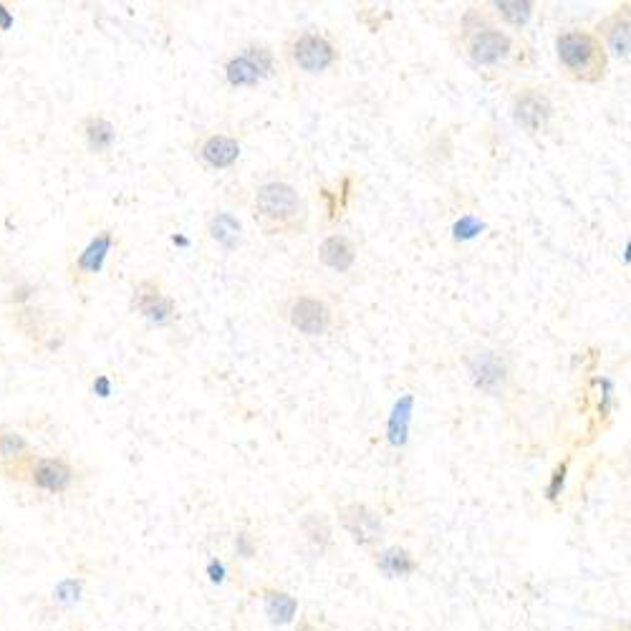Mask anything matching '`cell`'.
<instances>
[{"label":"cell","instance_id":"cell-1","mask_svg":"<svg viewBox=\"0 0 631 631\" xmlns=\"http://www.w3.org/2000/svg\"><path fill=\"white\" fill-rule=\"evenodd\" d=\"M450 43L455 54L488 81L531 69L536 61L531 43L500 26L485 3H467L462 8L452 26Z\"/></svg>","mask_w":631,"mask_h":631},{"label":"cell","instance_id":"cell-2","mask_svg":"<svg viewBox=\"0 0 631 631\" xmlns=\"http://www.w3.org/2000/svg\"><path fill=\"white\" fill-rule=\"evenodd\" d=\"M248 210L255 225L266 238L298 240L308 233L311 210L306 197L288 180H260L255 182L248 197Z\"/></svg>","mask_w":631,"mask_h":631},{"label":"cell","instance_id":"cell-3","mask_svg":"<svg viewBox=\"0 0 631 631\" xmlns=\"http://www.w3.org/2000/svg\"><path fill=\"white\" fill-rule=\"evenodd\" d=\"M558 71L568 84L596 86L609 74V56L591 28H563L553 38Z\"/></svg>","mask_w":631,"mask_h":631},{"label":"cell","instance_id":"cell-4","mask_svg":"<svg viewBox=\"0 0 631 631\" xmlns=\"http://www.w3.org/2000/svg\"><path fill=\"white\" fill-rule=\"evenodd\" d=\"M278 56L291 71L301 76H326L341 64V48L334 36L316 28L293 31L283 38Z\"/></svg>","mask_w":631,"mask_h":631},{"label":"cell","instance_id":"cell-5","mask_svg":"<svg viewBox=\"0 0 631 631\" xmlns=\"http://www.w3.org/2000/svg\"><path fill=\"white\" fill-rule=\"evenodd\" d=\"M281 319L303 339H324L339 326L334 301L313 288H296L281 303Z\"/></svg>","mask_w":631,"mask_h":631},{"label":"cell","instance_id":"cell-6","mask_svg":"<svg viewBox=\"0 0 631 631\" xmlns=\"http://www.w3.org/2000/svg\"><path fill=\"white\" fill-rule=\"evenodd\" d=\"M220 71L230 89H258L260 84L276 79L281 71V56L271 43L248 41L225 56Z\"/></svg>","mask_w":631,"mask_h":631},{"label":"cell","instance_id":"cell-7","mask_svg":"<svg viewBox=\"0 0 631 631\" xmlns=\"http://www.w3.org/2000/svg\"><path fill=\"white\" fill-rule=\"evenodd\" d=\"M11 467H16L13 478L48 495H66L79 483V467L64 455H36L33 452L31 457L16 462V465H0V470H11Z\"/></svg>","mask_w":631,"mask_h":631},{"label":"cell","instance_id":"cell-8","mask_svg":"<svg viewBox=\"0 0 631 631\" xmlns=\"http://www.w3.org/2000/svg\"><path fill=\"white\" fill-rule=\"evenodd\" d=\"M510 117L515 127L531 139L546 137L556 119V101L541 84H520L510 94Z\"/></svg>","mask_w":631,"mask_h":631},{"label":"cell","instance_id":"cell-9","mask_svg":"<svg viewBox=\"0 0 631 631\" xmlns=\"http://www.w3.org/2000/svg\"><path fill=\"white\" fill-rule=\"evenodd\" d=\"M129 311L142 316L147 324L157 329H170L180 319V306L167 283L157 276H142L132 283Z\"/></svg>","mask_w":631,"mask_h":631},{"label":"cell","instance_id":"cell-10","mask_svg":"<svg viewBox=\"0 0 631 631\" xmlns=\"http://www.w3.org/2000/svg\"><path fill=\"white\" fill-rule=\"evenodd\" d=\"M119 245V230L117 228H101L76 250L66 260V281L71 286L81 288L94 283L101 276L104 266H107L109 255Z\"/></svg>","mask_w":631,"mask_h":631},{"label":"cell","instance_id":"cell-11","mask_svg":"<svg viewBox=\"0 0 631 631\" xmlns=\"http://www.w3.org/2000/svg\"><path fill=\"white\" fill-rule=\"evenodd\" d=\"M339 525L351 536V541L361 548H374L384 538V520L379 510L364 500H344L336 505Z\"/></svg>","mask_w":631,"mask_h":631},{"label":"cell","instance_id":"cell-12","mask_svg":"<svg viewBox=\"0 0 631 631\" xmlns=\"http://www.w3.org/2000/svg\"><path fill=\"white\" fill-rule=\"evenodd\" d=\"M192 154L200 165L207 170L225 172L233 170L243 157V142L235 134L223 132V129H207V132L197 134L192 142Z\"/></svg>","mask_w":631,"mask_h":631},{"label":"cell","instance_id":"cell-13","mask_svg":"<svg viewBox=\"0 0 631 631\" xmlns=\"http://www.w3.org/2000/svg\"><path fill=\"white\" fill-rule=\"evenodd\" d=\"M467 374H470L475 389H480L488 397H503L508 392V384L513 372L503 354L493 349H478L467 354L465 359Z\"/></svg>","mask_w":631,"mask_h":631},{"label":"cell","instance_id":"cell-14","mask_svg":"<svg viewBox=\"0 0 631 631\" xmlns=\"http://www.w3.org/2000/svg\"><path fill=\"white\" fill-rule=\"evenodd\" d=\"M594 36L604 46L606 56H614L616 61H629L631 56V3L624 0L609 16L601 18L594 26Z\"/></svg>","mask_w":631,"mask_h":631},{"label":"cell","instance_id":"cell-15","mask_svg":"<svg viewBox=\"0 0 631 631\" xmlns=\"http://www.w3.org/2000/svg\"><path fill=\"white\" fill-rule=\"evenodd\" d=\"M316 258L321 266L331 273H351L359 263V243L354 235L344 233V230H334V233L324 235L316 248Z\"/></svg>","mask_w":631,"mask_h":631},{"label":"cell","instance_id":"cell-16","mask_svg":"<svg viewBox=\"0 0 631 631\" xmlns=\"http://www.w3.org/2000/svg\"><path fill=\"white\" fill-rule=\"evenodd\" d=\"M76 129H79V139L81 144H84V149L89 154H94V157H104V154L112 152L119 142L117 124L99 112L81 117Z\"/></svg>","mask_w":631,"mask_h":631},{"label":"cell","instance_id":"cell-17","mask_svg":"<svg viewBox=\"0 0 631 631\" xmlns=\"http://www.w3.org/2000/svg\"><path fill=\"white\" fill-rule=\"evenodd\" d=\"M205 233L207 238L213 240L215 248H220L223 253H235L245 240L243 220L233 210H223V207L210 210L205 220Z\"/></svg>","mask_w":631,"mask_h":631},{"label":"cell","instance_id":"cell-18","mask_svg":"<svg viewBox=\"0 0 631 631\" xmlns=\"http://www.w3.org/2000/svg\"><path fill=\"white\" fill-rule=\"evenodd\" d=\"M485 8L500 26L508 28L515 36H523V31L531 26L538 13L536 0H490L485 3Z\"/></svg>","mask_w":631,"mask_h":631},{"label":"cell","instance_id":"cell-19","mask_svg":"<svg viewBox=\"0 0 631 631\" xmlns=\"http://www.w3.org/2000/svg\"><path fill=\"white\" fill-rule=\"evenodd\" d=\"M414 414V394H402L394 402L392 412L387 417V442L392 447H404L409 440V427H412Z\"/></svg>","mask_w":631,"mask_h":631},{"label":"cell","instance_id":"cell-20","mask_svg":"<svg viewBox=\"0 0 631 631\" xmlns=\"http://www.w3.org/2000/svg\"><path fill=\"white\" fill-rule=\"evenodd\" d=\"M298 531H301V536L306 538V543L313 551L324 553L334 546V525H331V520L324 513L313 510V513L303 515L298 520Z\"/></svg>","mask_w":631,"mask_h":631},{"label":"cell","instance_id":"cell-21","mask_svg":"<svg viewBox=\"0 0 631 631\" xmlns=\"http://www.w3.org/2000/svg\"><path fill=\"white\" fill-rule=\"evenodd\" d=\"M374 563H377L379 571L387 573V576L392 578H407L419 568V561L414 558V553L407 551L404 546L382 548V551L377 553V558H374Z\"/></svg>","mask_w":631,"mask_h":631},{"label":"cell","instance_id":"cell-22","mask_svg":"<svg viewBox=\"0 0 631 631\" xmlns=\"http://www.w3.org/2000/svg\"><path fill=\"white\" fill-rule=\"evenodd\" d=\"M260 599H263L266 614L271 616L273 624H288L298 611V601L288 591L276 589V586H263L260 589Z\"/></svg>","mask_w":631,"mask_h":631},{"label":"cell","instance_id":"cell-23","mask_svg":"<svg viewBox=\"0 0 631 631\" xmlns=\"http://www.w3.org/2000/svg\"><path fill=\"white\" fill-rule=\"evenodd\" d=\"M33 455L31 442L26 435L16 430V427L0 425V465H16V462L26 460Z\"/></svg>","mask_w":631,"mask_h":631},{"label":"cell","instance_id":"cell-24","mask_svg":"<svg viewBox=\"0 0 631 631\" xmlns=\"http://www.w3.org/2000/svg\"><path fill=\"white\" fill-rule=\"evenodd\" d=\"M568 467H571V457H563L553 465L551 475H548V483L543 488V495H546L548 503H558L563 495V488H566V480H568Z\"/></svg>","mask_w":631,"mask_h":631},{"label":"cell","instance_id":"cell-25","mask_svg":"<svg viewBox=\"0 0 631 631\" xmlns=\"http://www.w3.org/2000/svg\"><path fill=\"white\" fill-rule=\"evenodd\" d=\"M81 589H84L81 578H64V581H61V584L54 589V601L59 606L79 604Z\"/></svg>","mask_w":631,"mask_h":631},{"label":"cell","instance_id":"cell-26","mask_svg":"<svg viewBox=\"0 0 631 631\" xmlns=\"http://www.w3.org/2000/svg\"><path fill=\"white\" fill-rule=\"evenodd\" d=\"M452 230H455V233H452L455 235V240H472L480 233V230H483V220L475 218V215H462Z\"/></svg>","mask_w":631,"mask_h":631},{"label":"cell","instance_id":"cell-27","mask_svg":"<svg viewBox=\"0 0 631 631\" xmlns=\"http://www.w3.org/2000/svg\"><path fill=\"white\" fill-rule=\"evenodd\" d=\"M235 553H238L240 558H245V561H248V558H255V553H258V541H255L253 533H235Z\"/></svg>","mask_w":631,"mask_h":631},{"label":"cell","instance_id":"cell-28","mask_svg":"<svg viewBox=\"0 0 631 631\" xmlns=\"http://www.w3.org/2000/svg\"><path fill=\"white\" fill-rule=\"evenodd\" d=\"M205 573H207V578L213 581V584H223L225 578H228V566H225L223 558L215 556V558H210V561H207Z\"/></svg>","mask_w":631,"mask_h":631},{"label":"cell","instance_id":"cell-29","mask_svg":"<svg viewBox=\"0 0 631 631\" xmlns=\"http://www.w3.org/2000/svg\"><path fill=\"white\" fill-rule=\"evenodd\" d=\"M91 389H94L96 397H101V399L112 397V392H114L112 379H109L107 374H96V379H94V382H91Z\"/></svg>","mask_w":631,"mask_h":631},{"label":"cell","instance_id":"cell-30","mask_svg":"<svg viewBox=\"0 0 631 631\" xmlns=\"http://www.w3.org/2000/svg\"><path fill=\"white\" fill-rule=\"evenodd\" d=\"M13 23H16V16H13V11L6 6V3H0V33L11 31Z\"/></svg>","mask_w":631,"mask_h":631},{"label":"cell","instance_id":"cell-31","mask_svg":"<svg viewBox=\"0 0 631 631\" xmlns=\"http://www.w3.org/2000/svg\"><path fill=\"white\" fill-rule=\"evenodd\" d=\"M296 631H316V626H313L308 619H301V621H298V629Z\"/></svg>","mask_w":631,"mask_h":631},{"label":"cell","instance_id":"cell-32","mask_svg":"<svg viewBox=\"0 0 631 631\" xmlns=\"http://www.w3.org/2000/svg\"><path fill=\"white\" fill-rule=\"evenodd\" d=\"M614 631H629V624H626V621H624V624H619V626H616V629H614Z\"/></svg>","mask_w":631,"mask_h":631}]
</instances>
